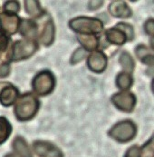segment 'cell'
Returning a JSON list of instances; mask_svg holds the SVG:
<instances>
[{"label":"cell","instance_id":"cell-1","mask_svg":"<svg viewBox=\"0 0 154 157\" xmlns=\"http://www.w3.org/2000/svg\"><path fill=\"white\" fill-rule=\"evenodd\" d=\"M39 109V101L32 94H24L17 99L15 105V115L19 121L32 119Z\"/></svg>","mask_w":154,"mask_h":157},{"label":"cell","instance_id":"cell-2","mask_svg":"<svg viewBox=\"0 0 154 157\" xmlns=\"http://www.w3.org/2000/svg\"><path fill=\"white\" fill-rule=\"evenodd\" d=\"M69 26L73 31L85 36H93L103 30V23L100 19L87 17H79L70 20Z\"/></svg>","mask_w":154,"mask_h":157},{"label":"cell","instance_id":"cell-3","mask_svg":"<svg viewBox=\"0 0 154 157\" xmlns=\"http://www.w3.org/2000/svg\"><path fill=\"white\" fill-rule=\"evenodd\" d=\"M137 133V127L135 124L130 120L121 121L109 131L111 137L119 143H128L132 140Z\"/></svg>","mask_w":154,"mask_h":157},{"label":"cell","instance_id":"cell-4","mask_svg":"<svg viewBox=\"0 0 154 157\" xmlns=\"http://www.w3.org/2000/svg\"><path fill=\"white\" fill-rule=\"evenodd\" d=\"M38 45L34 40H19L14 43L11 49L10 59L15 62L22 61L32 56L37 50Z\"/></svg>","mask_w":154,"mask_h":157},{"label":"cell","instance_id":"cell-5","mask_svg":"<svg viewBox=\"0 0 154 157\" xmlns=\"http://www.w3.org/2000/svg\"><path fill=\"white\" fill-rule=\"evenodd\" d=\"M55 80L54 75L50 71H42L37 74L32 82V87L38 95H47L54 87Z\"/></svg>","mask_w":154,"mask_h":157},{"label":"cell","instance_id":"cell-6","mask_svg":"<svg viewBox=\"0 0 154 157\" xmlns=\"http://www.w3.org/2000/svg\"><path fill=\"white\" fill-rule=\"evenodd\" d=\"M111 103L116 108L125 113H131L136 104L135 95L129 91H122L111 96Z\"/></svg>","mask_w":154,"mask_h":157},{"label":"cell","instance_id":"cell-7","mask_svg":"<svg viewBox=\"0 0 154 157\" xmlns=\"http://www.w3.org/2000/svg\"><path fill=\"white\" fill-rule=\"evenodd\" d=\"M33 149L38 157H64L63 152L50 142L36 141L33 144Z\"/></svg>","mask_w":154,"mask_h":157},{"label":"cell","instance_id":"cell-8","mask_svg":"<svg viewBox=\"0 0 154 157\" xmlns=\"http://www.w3.org/2000/svg\"><path fill=\"white\" fill-rule=\"evenodd\" d=\"M20 18L16 15L3 13L0 15V27L7 35H14L20 25Z\"/></svg>","mask_w":154,"mask_h":157},{"label":"cell","instance_id":"cell-9","mask_svg":"<svg viewBox=\"0 0 154 157\" xmlns=\"http://www.w3.org/2000/svg\"><path fill=\"white\" fill-rule=\"evenodd\" d=\"M87 66L94 73H102L107 67V56L100 51H94L87 58Z\"/></svg>","mask_w":154,"mask_h":157},{"label":"cell","instance_id":"cell-10","mask_svg":"<svg viewBox=\"0 0 154 157\" xmlns=\"http://www.w3.org/2000/svg\"><path fill=\"white\" fill-rule=\"evenodd\" d=\"M110 14L118 18H129L132 15L131 8L124 1H112L109 5Z\"/></svg>","mask_w":154,"mask_h":157},{"label":"cell","instance_id":"cell-11","mask_svg":"<svg viewBox=\"0 0 154 157\" xmlns=\"http://www.w3.org/2000/svg\"><path fill=\"white\" fill-rule=\"evenodd\" d=\"M18 90L12 85H6L0 91V103L4 106L12 105L17 99Z\"/></svg>","mask_w":154,"mask_h":157},{"label":"cell","instance_id":"cell-12","mask_svg":"<svg viewBox=\"0 0 154 157\" xmlns=\"http://www.w3.org/2000/svg\"><path fill=\"white\" fill-rule=\"evenodd\" d=\"M13 149L18 157H33L29 145L21 136H17L14 139Z\"/></svg>","mask_w":154,"mask_h":157},{"label":"cell","instance_id":"cell-13","mask_svg":"<svg viewBox=\"0 0 154 157\" xmlns=\"http://www.w3.org/2000/svg\"><path fill=\"white\" fill-rule=\"evenodd\" d=\"M105 37L111 44L116 45H122L127 41L125 34L116 27L110 28L105 33Z\"/></svg>","mask_w":154,"mask_h":157},{"label":"cell","instance_id":"cell-14","mask_svg":"<svg viewBox=\"0 0 154 157\" xmlns=\"http://www.w3.org/2000/svg\"><path fill=\"white\" fill-rule=\"evenodd\" d=\"M20 33L23 36H24L28 40H32L36 37L37 34V25L36 23L29 20L24 19L20 22Z\"/></svg>","mask_w":154,"mask_h":157},{"label":"cell","instance_id":"cell-15","mask_svg":"<svg viewBox=\"0 0 154 157\" xmlns=\"http://www.w3.org/2000/svg\"><path fill=\"white\" fill-rule=\"evenodd\" d=\"M40 39L42 44L45 46H49L53 44L54 39V25L52 20H48L45 23Z\"/></svg>","mask_w":154,"mask_h":157},{"label":"cell","instance_id":"cell-16","mask_svg":"<svg viewBox=\"0 0 154 157\" xmlns=\"http://www.w3.org/2000/svg\"><path fill=\"white\" fill-rule=\"evenodd\" d=\"M24 8H25L26 13L32 17L39 18L43 15H44V11L43 10V8L41 7L39 2L36 1V0H26V1H24Z\"/></svg>","mask_w":154,"mask_h":157},{"label":"cell","instance_id":"cell-17","mask_svg":"<svg viewBox=\"0 0 154 157\" xmlns=\"http://www.w3.org/2000/svg\"><path fill=\"white\" fill-rule=\"evenodd\" d=\"M78 40H79L80 44L84 46V49L88 50V51L95 50L99 45L98 38L93 36H90V35L89 36L80 35V36H78Z\"/></svg>","mask_w":154,"mask_h":157},{"label":"cell","instance_id":"cell-18","mask_svg":"<svg viewBox=\"0 0 154 157\" xmlns=\"http://www.w3.org/2000/svg\"><path fill=\"white\" fill-rule=\"evenodd\" d=\"M132 84H133V79L131 74H128L126 72L120 73L116 77V86L121 90L126 91L132 86Z\"/></svg>","mask_w":154,"mask_h":157},{"label":"cell","instance_id":"cell-19","mask_svg":"<svg viewBox=\"0 0 154 157\" xmlns=\"http://www.w3.org/2000/svg\"><path fill=\"white\" fill-rule=\"evenodd\" d=\"M120 64L122 67L124 69V72L131 74L133 72L134 69V61L132 56L128 52H122L119 58Z\"/></svg>","mask_w":154,"mask_h":157},{"label":"cell","instance_id":"cell-20","mask_svg":"<svg viewBox=\"0 0 154 157\" xmlns=\"http://www.w3.org/2000/svg\"><path fill=\"white\" fill-rule=\"evenodd\" d=\"M12 127L5 117H0V144H2L11 134Z\"/></svg>","mask_w":154,"mask_h":157},{"label":"cell","instance_id":"cell-21","mask_svg":"<svg viewBox=\"0 0 154 157\" xmlns=\"http://www.w3.org/2000/svg\"><path fill=\"white\" fill-rule=\"evenodd\" d=\"M114 27H116V28L120 29L121 31H122L125 34V36H126L128 40H130V41L133 40V38H134V30H133V27L130 24L119 23Z\"/></svg>","mask_w":154,"mask_h":157},{"label":"cell","instance_id":"cell-22","mask_svg":"<svg viewBox=\"0 0 154 157\" xmlns=\"http://www.w3.org/2000/svg\"><path fill=\"white\" fill-rule=\"evenodd\" d=\"M4 13L10 14V15H15L17 14L19 9H20V5L17 1H6L4 4Z\"/></svg>","mask_w":154,"mask_h":157},{"label":"cell","instance_id":"cell-23","mask_svg":"<svg viewBox=\"0 0 154 157\" xmlns=\"http://www.w3.org/2000/svg\"><path fill=\"white\" fill-rule=\"evenodd\" d=\"M141 157H153V139L151 138L141 149Z\"/></svg>","mask_w":154,"mask_h":157},{"label":"cell","instance_id":"cell-24","mask_svg":"<svg viewBox=\"0 0 154 157\" xmlns=\"http://www.w3.org/2000/svg\"><path fill=\"white\" fill-rule=\"evenodd\" d=\"M85 50L82 47H79L77 48L73 54L72 55V57H71V64L72 65H76L78 63H80L85 57Z\"/></svg>","mask_w":154,"mask_h":157},{"label":"cell","instance_id":"cell-25","mask_svg":"<svg viewBox=\"0 0 154 157\" xmlns=\"http://www.w3.org/2000/svg\"><path fill=\"white\" fill-rule=\"evenodd\" d=\"M135 53L136 56L139 59H141V61H143L147 56H149L150 55H152V53L149 51V49L147 48V46L144 45H137L136 49H135Z\"/></svg>","mask_w":154,"mask_h":157},{"label":"cell","instance_id":"cell-26","mask_svg":"<svg viewBox=\"0 0 154 157\" xmlns=\"http://www.w3.org/2000/svg\"><path fill=\"white\" fill-rule=\"evenodd\" d=\"M8 43H9V38L4 32L0 30V55L6 50Z\"/></svg>","mask_w":154,"mask_h":157},{"label":"cell","instance_id":"cell-27","mask_svg":"<svg viewBox=\"0 0 154 157\" xmlns=\"http://www.w3.org/2000/svg\"><path fill=\"white\" fill-rule=\"evenodd\" d=\"M124 157H141V148L137 145L131 146L125 153Z\"/></svg>","mask_w":154,"mask_h":157},{"label":"cell","instance_id":"cell-28","mask_svg":"<svg viewBox=\"0 0 154 157\" xmlns=\"http://www.w3.org/2000/svg\"><path fill=\"white\" fill-rule=\"evenodd\" d=\"M144 29H145V32L150 35L151 36H153V32H154V22L152 18H150L148 19L145 25H144Z\"/></svg>","mask_w":154,"mask_h":157},{"label":"cell","instance_id":"cell-29","mask_svg":"<svg viewBox=\"0 0 154 157\" xmlns=\"http://www.w3.org/2000/svg\"><path fill=\"white\" fill-rule=\"evenodd\" d=\"M10 74V65L8 63H3L0 66V77H6Z\"/></svg>","mask_w":154,"mask_h":157},{"label":"cell","instance_id":"cell-30","mask_svg":"<svg viewBox=\"0 0 154 157\" xmlns=\"http://www.w3.org/2000/svg\"><path fill=\"white\" fill-rule=\"evenodd\" d=\"M103 5V1H90L88 4V7L91 10H95L101 7Z\"/></svg>","mask_w":154,"mask_h":157},{"label":"cell","instance_id":"cell-31","mask_svg":"<svg viewBox=\"0 0 154 157\" xmlns=\"http://www.w3.org/2000/svg\"><path fill=\"white\" fill-rule=\"evenodd\" d=\"M5 157H15V155H11V154H8V155H5Z\"/></svg>","mask_w":154,"mask_h":157}]
</instances>
